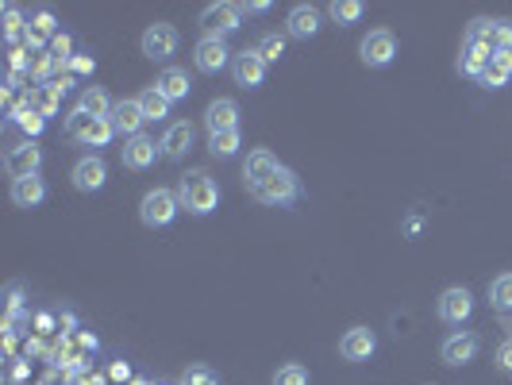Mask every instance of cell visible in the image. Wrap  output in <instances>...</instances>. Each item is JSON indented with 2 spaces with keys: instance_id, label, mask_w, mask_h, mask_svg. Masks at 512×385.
Returning a JSON list of instances; mask_svg holds the SVG:
<instances>
[{
  "instance_id": "1",
  "label": "cell",
  "mask_w": 512,
  "mask_h": 385,
  "mask_svg": "<svg viewBox=\"0 0 512 385\" xmlns=\"http://www.w3.org/2000/svg\"><path fill=\"white\" fill-rule=\"evenodd\" d=\"M243 185L259 204L266 208H290L300 197V182L290 166H281L270 151H251L243 166Z\"/></svg>"
},
{
  "instance_id": "2",
  "label": "cell",
  "mask_w": 512,
  "mask_h": 385,
  "mask_svg": "<svg viewBox=\"0 0 512 385\" xmlns=\"http://www.w3.org/2000/svg\"><path fill=\"white\" fill-rule=\"evenodd\" d=\"M178 201L185 212H193V216H208L212 208L220 204V185L208 178L204 170H189L185 178L178 182Z\"/></svg>"
},
{
  "instance_id": "3",
  "label": "cell",
  "mask_w": 512,
  "mask_h": 385,
  "mask_svg": "<svg viewBox=\"0 0 512 385\" xmlns=\"http://www.w3.org/2000/svg\"><path fill=\"white\" fill-rule=\"evenodd\" d=\"M66 132H70V139L82 143V147H104V143L116 135V127H112V120H104V116H89V112L74 108L66 116Z\"/></svg>"
},
{
  "instance_id": "4",
  "label": "cell",
  "mask_w": 512,
  "mask_h": 385,
  "mask_svg": "<svg viewBox=\"0 0 512 385\" xmlns=\"http://www.w3.org/2000/svg\"><path fill=\"white\" fill-rule=\"evenodd\" d=\"M178 192H170V189H151L147 197H143L139 204V220L147 223V228H166V223H173V216H178Z\"/></svg>"
},
{
  "instance_id": "5",
  "label": "cell",
  "mask_w": 512,
  "mask_h": 385,
  "mask_svg": "<svg viewBox=\"0 0 512 385\" xmlns=\"http://www.w3.org/2000/svg\"><path fill=\"white\" fill-rule=\"evenodd\" d=\"M266 66L270 62L259 54V46H251V51H239L231 58V77H235V85H243V89H259L266 82Z\"/></svg>"
},
{
  "instance_id": "6",
  "label": "cell",
  "mask_w": 512,
  "mask_h": 385,
  "mask_svg": "<svg viewBox=\"0 0 512 385\" xmlns=\"http://www.w3.org/2000/svg\"><path fill=\"white\" fill-rule=\"evenodd\" d=\"M436 312H439L443 324H467L470 312H474V297H470V289H462V285L443 289L439 301H436Z\"/></svg>"
},
{
  "instance_id": "7",
  "label": "cell",
  "mask_w": 512,
  "mask_h": 385,
  "mask_svg": "<svg viewBox=\"0 0 512 385\" xmlns=\"http://www.w3.org/2000/svg\"><path fill=\"white\" fill-rule=\"evenodd\" d=\"M173 51H178V27L173 24H151L143 31V54L151 62H166Z\"/></svg>"
},
{
  "instance_id": "8",
  "label": "cell",
  "mask_w": 512,
  "mask_h": 385,
  "mask_svg": "<svg viewBox=\"0 0 512 385\" xmlns=\"http://www.w3.org/2000/svg\"><path fill=\"white\" fill-rule=\"evenodd\" d=\"M393 54H397V39H393V31H386V27L370 31V35L359 43V58L366 62V66H389Z\"/></svg>"
},
{
  "instance_id": "9",
  "label": "cell",
  "mask_w": 512,
  "mask_h": 385,
  "mask_svg": "<svg viewBox=\"0 0 512 385\" xmlns=\"http://www.w3.org/2000/svg\"><path fill=\"white\" fill-rule=\"evenodd\" d=\"M239 5H208L201 12V27H204V35H212V39H228L231 31H239Z\"/></svg>"
},
{
  "instance_id": "10",
  "label": "cell",
  "mask_w": 512,
  "mask_h": 385,
  "mask_svg": "<svg viewBox=\"0 0 512 385\" xmlns=\"http://www.w3.org/2000/svg\"><path fill=\"white\" fill-rule=\"evenodd\" d=\"M193 58H197V70H201V74H220L223 66H231V58H235V54L228 51V43H223V39L204 35V39L197 43Z\"/></svg>"
},
{
  "instance_id": "11",
  "label": "cell",
  "mask_w": 512,
  "mask_h": 385,
  "mask_svg": "<svg viewBox=\"0 0 512 385\" xmlns=\"http://www.w3.org/2000/svg\"><path fill=\"white\" fill-rule=\"evenodd\" d=\"M5 166H8V173L15 182H20V178H35L39 166H43V151L35 147V143H20V147H12L5 154Z\"/></svg>"
},
{
  "instance_id": "12",
  "label": "cell",
  "mask_w": 512,
  "mask_h": 385,
  "mask_svg": "<svg viewBox=\"0 0 512 385\" xmlns=\"http://www.w3.org/2000/svg\"><path fill=\"white\" fill-rule=\"evenodd\" d=\"M204 127L208 135H220V132H239V104L231 96H220L204 108Z\"/></svg>"
},
{
  "instance_id": "13",
  "label": "cell",
  "mask_w": 512,
  "mask_h": 385,
  "mask_svg": "<svg viewBox=\"0 0 512 385\" xmlns=\"http://www.w3.org/2000/svg\"><path fill=\"white\" fill-rule=\"evenodd\" d=\"M478 347H482V340H478L474 331H455V335H447V343H443V362L447 366H467L478 359Z\"/></svg>"
},
{
  "instance_id": "14",
  "label": "cell",
  "mask_w": 512,
  "mask_h": 385,
  "mask_svg": "<svg viewBox=\"0 0 512 385\" xmlns=\"http://www.w3.org/2000/svg\"><path fill=\"white\" fill-rule=\"evenodd\" d=\"M158 154H162V143H154L151 135H135V139L123 143V166L127 170H151Z\"/></svg>"
},
{
  "instance_id": "15",
  "label": "cell",
  "mask_w": 512,
  "mask_h": 385,
  "mask_svg": "<svg viewBox=\"0 0 512 385\" xmlns=\"http://www.w3.org/2000/svg\"><path fill=\"white\" fill-rule=\"evenodd\" d=\"M378 350V335L370 328H350L343 340H340V355L347 362H366Z\"/></svg>"
},
{
  "instance_id": "16",
  "label": "cell",
  "mask_w": 512,
  "mask_h": 385,
  "mask_svg": "<svg viewBox=\"0 0 512 385\" xmlns=\"http://www.w3.org/2000/svg\"><path fill=\"white\" fill-rule=\"evenodd\" d=\"M108 120H112V127H116L120 135H127V139L143 135V123H147L139 101H116V104H112V116H108Z\"/></svg>"
},
{
  "instance_id": "17",
  "label": "cell",
  "mask_w": 512,
  "mask_h": 385,
  "mask_svg": "<svg viewBox=\"0 0 512 385\" xmlns=\"http://www.w3.org/2000/svg\"><path fill=\"white\" fill-rule=\"evenodd\" d=\"M104 182H108V166L101 163V158H82V163L74 166V185L82 189V192H97V189H104Z\"/></svg>"
},
{
  "instance_id": "18",
  "label": "cell",
  "mask_w": 512,
  "mask_h": 385,
  "mask_svg": "<svg viewBox=\"0 0 512 385\" xmlns=\"http://www.w3.org/2000/svg\"><path fill=\"white\" fill-rule=\"evenodd\" d=\"M285 31H290L293 39H312L316 31H320V8L297 5L290 15H285Z\"/></svg>"
},
{
  "instance_id": "19",
  "label": "cell",
  "mask_w": 512,
  "mask_h": 385,
  "mask_svg": "<svg viewBox=\"0 0 512 385\" xmlns=\"http://www.w3.org/2000/svg\"><path fill=\"white\" fill-rule=\"evenodd\" d=\"M154 89L166 96V101L173 104V101H185L189 96V89H193V82H189V74L185 70H178V66H170V70H162V77L154 82Z\"/></svg>"
},
{
  "instance_id": "20",
  "label": "cell",
  "mask_w": 512,
  "mask_h": 385,
  "mask_svg": "<svg viewBox=\"0 0 512 385\" xmlns=\"http://www.w3.org/2000/svg\"><path fill=\"white\" fill-rule=\"evenodd\" d=\"M189 147H193V123H170V132L162 135V154L178 163Z\"/></svg>"
},
{
  "instance_id": "21",
  "label": "cell",
  "mask_w": 512,
  "mask_h": 385,
  "mask_svg": "<svg viewBox=\"0 0 512 385\" xmlns=\"http://www.w3.org/2000/svg\"><path fill=\"white\" fill-rule=\"evenodd\" d=\"M43 197H46V185H43L39 173H35V178H20V182H12V204H20V208H35V204H43Z\"/></svg>"
},
{
  "instance_id": "22",
  "label": "cell",
  "mask_w": 512,
  "mask_h": 385,
  "mask_svg": "<svg viewBox=\"0 0 512 385\" xmlns=\"http://www.w3.org/2000/svg\"><path fill=\"white\" fill-rule=\"evenodd\" d=\"M135 101H139V108H143V116H147V123H162V120L170 116V101H166V96L158 93L154 85H151V89H143V93L135 96Z\"/></svg>"
},
{
  "instance_id": "23",
  "label": "cell",
  "mask_w": 512,
  "mask_h": 385,
  "mask_svg": "<svg viewBox=\"0 0 512 385\" xmlns=\"http://www.w3.org/2000/svg\"><path fill=\"white\" fill-rule=\"evenodd\" d=\"M77 108L89 112V116H112V101H108V93L101 85H85L82 89V101H77Z\"/></svg>"
},
{
  "instance_id": "24",
  "label": "cell",
  "mask_w": 512,
  "mask_h": 385,
  "mask_svg": "<svg viewBox=\"0 0 512 385\" xmlns=\"http://www.w3.org/2000/svg\"><path fill=\"white\" fill-rule=\"evenodd\" d=\"M489 51H486V46H462V58H458V70L462 74H467V77H482L486 74V66H489Z\"/></svg>"
},
{
  "instance_id": "25",
  "label": "cell",
  "mask_w": 512,
  "mask_h": 385,
  "mask_svg": "<svg viewBox=\"0 0 512 385\" xmlns=\"http://www.w3.org/2000/svg\"><path fill=\"white\" fill-rule=\"evenodd\" d=\"M489 304H493V312H512V274H501L489 281Z\"/></svg>"
},
{
  "instance_id": "26",
  "label": "cell",
  "mask_w": 512,
  "mask_h": 385,
  "mask_svg": "<svg viewBox=\"0 0 512 385\" xmlns=\"http://www.w3.org/2000/svg\"><path fill=\"white\" fill-rule=\"evenodd\" d=\"M58 104H62V93L46 82V85H39L35 93H31V108L39 112V116H54L58 112Z\"/></svg>"
},
{
  "instance_id": "27",
  "label": "cell",
  "mask_w": 512,
  "mask_h": 385,
  "mask_svg": "<svg viewBox=\"0 0 512 385\" xmlns=\"http://www.w3.org/2000/svg\"><path fill=\"white\" fill-rule=\"evenodd\" d=\"M508 74H512L508 58H505V54H493V58H489V66H486V74L478 77V82H482V85H489V89H501V85L508 82Z\"/></svg>"
},
{
  "instance_id": "28",
  "label": "cell",
  "mask_w": 512,
  "mask_h": 385,
  "mask_svg": "<svg viewBox=\"0 0 512 385\" xmlns=\"http://www.w3.org/2000/svg\"><path fill=\"white\" fill-rule=\"evenodd\" d=\"M331 12V20L335 24H355V20H362V12H366V5H362V0H335V5L328 8Z\"/></svg>"
},
{
  "instance_id": "29",
  "label": "cell",
  "mask_w": 512,
  "mask_h": 385,
  "mask_svg": "<svg viewBox=\"0 0 512 385\" xmlns=\"http://www.w3.org/2000/svg\"><path fill=\"white\" fill-rule=\"evenodd\" d=\"M239 147H243V139L239 132H220V135H208V151L220 154V158H231Z\"/></svg>"
},
{
  "instance_id": "30",
  "label": "cell",
  "mask_w": 512,
  "mask_h": 385,
  "mask_svg": "<svg viewBox=\"0 0 512 385\" xmlns=\"http://www.w3.org/2000/svg\"><path fill=\"white\" fill-rule=\"evenodd\" d=\"M274 385H309V370L300 362H285L274 374Z\"/></svg>"
},
{
  "instance_id": "31",
  "label": "cell",
  "mask_w": 512,
  "mask_h": 385,
  "mask_svg": "<svg viewBox=\"0 0 512 385\" xmlns=\"http://www.w3.org/2000/svg\"><path fill=\"white\" fill-rule=\"evenodd\" d=\"M15 120H20V127H24V132H27L31 139H35V135L43 132V127H46V116H39V112L31 108V101L24 104V112H20V116H15Z\"/></svg>"
},
{
  "instance_id": "32",
  "label": "cell",
  "mask_w": 512,
  "mask_h": 385,
  "mask_svg": "<svg viewBox=\"0 0 512 385\" xmlns=\"http://www.w3.org/2000/svg\"><path fill=\"white\" fill-rule=\"evenodd\" d=\"M5 35H8L12 46L20 43V35H24V20H20V8H15V5L5 8Z\"/></svg>"
},
{
  "instance_id": "33",
  "label": "cell",
  "mask_w": 512,
  "mask_h": 385,
  "mask_svg": "<svg viewBox=\"0 0 512 385\" xmlns=\"http://www.w3.org/2000/svg\"><path fill=\"white\" fill-rule=\"evenodd\" d=\"M259 54H262L266 62H278V58L285 54V39H281V35H262V39H259Z\"/></svg>"
},
{
  "instance_id": "34",
  "label": "cell",
  "mask_w": 512,
  "mask_h": 385,
  "mask_svg": "<svg viewBox=\"0 0 512 385\" xmlns=\"http://www.w3.org/2000/svg\"><path fill=\"white\" fill-rule=\"evenodd\" d=\"M58 24H54V12H46V8H39L35 12V27H31V35H35V39H43V35H58V31H54Z\"/></svg>"
},
{
  "instance_id": "35",
  "label": "cell",
  "mask_w": 512,
  "mask_h": 385,
  "mask_svg": "<svg viewBox=\"0 0 512 385\" xmlns=\"http://www.w3.org/2000/svg\"><path fill=\"white\" fill-rule=\"evenodd\" d=\"M182 385H220V381H216V374L208 370V366H189Z\"/></svg>"
},
{
  "instance_id": "36",
  "label": "cell",
  "mask_w": 512,
  "mask_h": 385,
  "mask_svg": "<svg viewBox=\"0 0 512 385\" xmlns=\"http://www.w3.org/2000/svg\"><path fill=\"white\" fill-rule=\"evenodd\" d=\"M497 366L505 374H512V340H505L501 347H497Z\"/></svg>"
},
{
  "instance_id": "37",
  "label": "cell",
  "mask_w": 512,
  "mask_h": 385,
  "mask_svg": "<svg viewBox=\"0 0 512 385\" xmlns=\"http://www.w3.org/2000/svg\"><path fill=\"white\" fill-rule=\"evenodd\" d=\"M239 12H247V15H262V12H270V0H251V5H239Z\"/></svg>"
},
{
  "instance_id": "38",
  "label": "cell",
  "mask_w": 512,
  "mask_h": 385,
  "mask_svg": "<svg viewBox=\"0 0 512 385\" xmlns=\"http://www.w3.org/2000/svg\"><path fill=\"white\" fill-rule=\"evenodd\" d=\"M70 70H74V74H89V70H93V58H89V54H77V58L70 62Z\"/></svg>"
},
{
  "instance_id": "39",
  "label": "cell",
  "mask_w": 512,
  "mask_h": 385,
  "mask_svg": "<svg viewBox=\"0 0 512 385\" xmlns=\"http://www.w3.org/2000/svg\"><path fill=\"white\" fill-rule=\"evenodd\" d=\"M497 54H505V58H508V66H512V46H508V51H497Z\"/></svg>"
}]
</instances>
